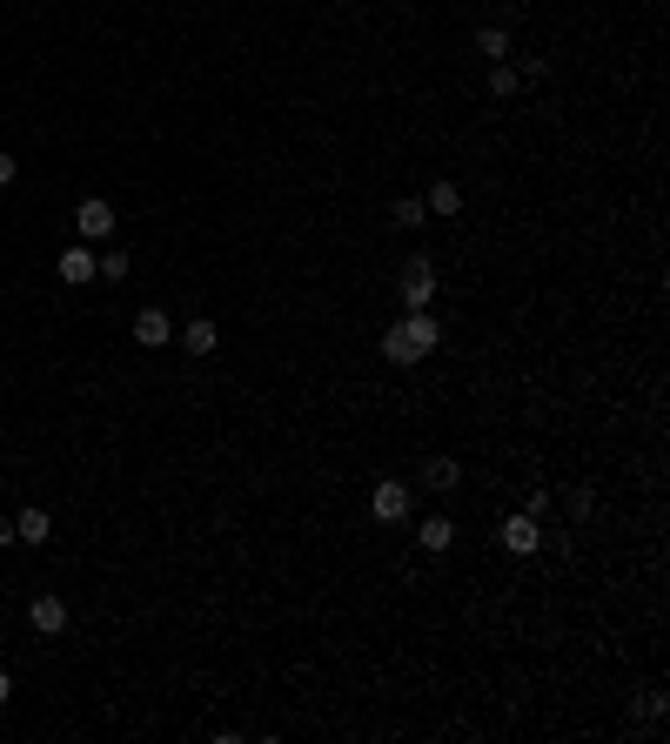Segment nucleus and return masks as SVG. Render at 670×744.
Instances as JSON below:
<instances>
[{"mask_svg":"<svg viewBox=\"0 0 670 744\" xmlns=\"http://www.w3.org/2000/svg\"><path fill=\"white\" fill-rule=\"evenodd\" d=\"M402 309H429V302H436V262H429V255H416V262H409V269H402Z\"/></svg>","mask_w":670,"mask_h":744,"instance_id":"obj_1","label":"nucleus"},{"mask_svg":"<svg viewBox=\"0 0 670 744\" xmlns=\"http://www.w3.org/2000/svg\"><path fill=\"white\" fill-rule=\"evenodd\" d=\"M496 543H503L510 557H536V550H543V523H536V517H523V510H516V517H503V530H496Z\"/></svg>","mask_w":670,"mask_h":744,"instance_id":"obj_2","label":"nucleus"},{"mask_svg":"<svg viewBox=\"0 0 670 744\" xmlns=\"http://www.w3.org/2000/svg\"><path fill=\"white\" fill-rule=\"evenodd\" d=\"M402 336H409V349H416V362H423V356H436V342H443V322L429 316V309H409V316H402Z\"/></svg>","mask_w":670,"mask_h":744,"instance_id":"obj_3","label":"nucleus"},{"mask_svg":"<svg viewBox=\"0 0 670 744\" xmlns=\"http://www.w3.org/2000/svg\"><path fill=\"white\" fill-rule=\"evenodd\" d=\"M74 228H81V242H108V235H114V208L101 202V195H88V202L74 208Z\"/></svg>","mask_w":670,"mask_h":744,"instance_id":"obj_4","label":"nucleus"},{"mask_svg":"<svg viewBox=\"0 0 670 744\" xmlns=\"http://www.w3.org/2000/svg\"><path fill=\"white\" fill-rule=\"evenodd\" d=\"M27 624H34V637H61L67 631V604L54 597V590H41V597L27 604Z\"/></svg>","mask_w":670,"mask_h":744,"instance_id":"obj_5","label":"nucleus"},{"mask_svg":"<svg viewBox=\"0 0 670 744\" xmlns=\"http://www.w3.org/2000/svg\"><path fill=\"white\" fill-rule=\"evenodd\" d=\"M369 510H376V523H402L409 517V483H376V496H369Z\"/></svg>","mask_w":670,"mask_h":744,"instance_id":"obj_6","label":"nucleus"},{"mask_svg":"<svg viewBox=\"0 0 670 744\" xmlns=\"http://www.w3.org/2000/svg\"><path fill=\"white\" fill-rule=\"evenodd\" d=\"M134 342H141V349H161V342H175V322L161 316V309H141V316H134Z\"/></svg>","mask_w":670,"mask_h":744,"instance_id":"obj_7","label":"nucleus"},{"mask_svg":"<svg viewBox=\"0 0 670 744\" xmlns=\"http://www.w3.org/2000/svg\"><path fill=\"white\" fill-rule=\"evenodd\" d=\"M456 483H463V463H456V456H429V463H423V490L449 496Z\"/></svg>","mask_w":670,"mask_h":744,"instance_id":"obj_8","label":"nucleus"},{"mask_svg":"<svg viewBox=\"0 0 670 744\" xmlns=\"http://www.w3.org/2000/svg\"><path fill=\"white\" fill-rule=\"evenodd\" d=\"M175 336H181V349H188V356H215V342H222V329L195 316V322H181Z\"/></svg>","mask_w":670,"mask_h":744,"instance_id":"obj_9","label":"nucleus"},{"mask_svg":"<svg viewBox=\"0 0 670 744\" xmlns=\"http://www.w3.org/2000/svg\"><path fill=\"white\" fill-rule=\"evenodd\" d=\"M416 543H423L429 557H443L449 543H456V523H449V517H423V523H416Z\"/></svg>","mask_w":670,"mask_h":744,"instance_id":"obj_10","label":"nucleus"},{"mask_svg":"<svg viewBox=\"0 0 670 744\" xmlns=\"http://www.w3.org/2000/svg\"><path fill=\"white\" fill-rule=\"evenodd\" d=\"M14 537H21V543H47V537H54V517L34 503V510H21V517H14Z\"/></svg>","mask_w":670,"mask_h":744,"instance_id":"obj_11","label":"nucleus"},{"mask_svg":"<svg viewBox=\"0 0 670 744\" xmlns=\"http://www.w3.org/2000/svg\"><path fill=\"white\" fill-rule=\"evenodd\" d=\"M61 282H94V248L88 242H74L61 255Z\"/></svg>","mask_w":670,"mask_h":744,"instance_id":"obj_12","label":"nucleus"},{"mask_svg":"<svg viewBox=\"0 0 670 744\" xmlns=\"http://www.w3.org/2000/svg\"><path fill=\"white\" fill-rule=\"evenodd\" d=\"M423 208L429 215H463V188H456V181H436V188L423 195Z\"/></svg>","mask_w":670,"mask_h":744,"instance_id":"obj_13","label":"nucleus"},{"mask_svg":"<svg viewBox=\"0 0 670 744\" xmlns=\"http://www.w3.org/2000/svg\"><path fill=\"white\" fill-rule=\"evenodd\" d=\"M94 275H101V282H128V275H134L128 248H108V255H101V262H94Z\"/></svg>","mask_w":670,"mask_h":744,"instance_id":"obj_14","label":"nucleus"},{"mask_svg":"<svg viewBox=\"0 0 670 744\" xmlns=\"http://www.w3.org/2000/svg\"><path fill=\"white\" fill-rule=\"evenodd\" d=\"M389 222H396V228H423V222H429V208H423V195H402V202H396V208H389Z\"/></svg>","mask_w":670,"mask_h":744,"instance_id":"obj_15","label":"nucleus"},{"mask_svg":"<svg viewBox=\"0 0 670 744\" xmlns=\"http://www.w3.org/2000/svg\"><path fill=\"white\" fill-rule=\"evenodd\" d=\"M476 54H483V61H510V34H503V27H483V34H476Z\"/></svg>","mask_w":670,"mask_h":744,"instance_id":"obj_16","label":"nucleus"},{"mask_svg":"<svg viewBox=\"0 0 670 744\" xmlns=\"http://www.w3.org/2000/svg\"><path fill=\"white\" fill-rule=\"evenodd\" d=\"M516 88H523V81H516V68H510V61H490V94H496V101H510Z\"/></svg>","mask_w":670,"mask_h":744,"instance_id":"obj_17","label":"nucleus"},{"mask_svg":"<svg viewBox=\"0 0 670 744\" xmlns=\"http://www.w3.org/2000/svg\"><path fill=\"white\" fill-rule=\"evenodd\" d=\"M664 711H670V698L657 691V684H650V691H644V718H650V724H664Z\"/></svg>","mask_w":670,"mask_h":744,"instance_id":"obj_18","label":"nucleus"},{"mask_svg":"<svg viewBox=\"0 0 670 744\" xmlns=\"http://www.w3.org/2000/svg\"><path fill=\"white\" fill-rule=\"evenodd\" d=\"M543 510H550V490H543V483H536V490L523 496V517H536V523H543Z\"/></svg>","mask_w":670,"mask_h":744,"instance_id":"obj_19","label":"nucleus"},{"mask_svg":"<svg viewBox=\"0 0 670 744\" xmlns=\"http://www.w3.org/2000/svg\"><path fill=\"white\" fill-rule=\"evenodd\" d=\"M14 175H21V161H14V155H0V188H7Z\"/></svg>","mask_w":670,"mask_h":744,"instance_id":"obj_20","label":"nucleus"},{"mask_svg":"<svg viewBox=\"0 0 670 744\" xmlns=\"http://www.w3.org/2000/svg\"><path fill=\"white\" fill-rule=\"evenodd\" d=\"M7 543H21V537H14V523L0 517V550H7Z\"/></svg>","mask_w":670,"mask_h":744,"instance_id":"obj_21","label":"nucleus"},{"mask_svg":"<svg viewBox=\"0 0 670 744\" xmlns=\"http://www.w3.org/2000/svg\"><path fill=\"white\" fill-rule=\"evenodd\" d=\"M7 698H14V677H7V671H0V704H7Z\"/></svg>","mask_w":670,"mask_h":744,"instance_id":"obj_22","label":"nucleus"}]
</instances>
